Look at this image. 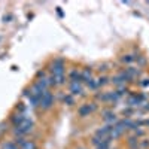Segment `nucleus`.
<instances>
[{
	"instance_id": "20e7f679",
	"label": "nucleus",
	"mask_w": 149,
	"mask_h": 149,
	"mask_svg": "<svg viewBox=\"0 0 149 149\" xmlns=\"http://www.w3.org/2000/svg\"><path fill=\"white\" fill-rule=\"evenodd\" d=\"M54 94L51 93V91H45V94L42 95V98H40V107L42 109H51L52 106H54Z\"/></svg>"
},
{
	"instance_id": "0eeeda50",
	"label": "nucleus",
	"mask_w": 149,
	"mask_h": 149,
	"mask_svg": "<svg viewBox=\"0 0 149 149\" xmlns=\"http://www.w3.org/2000/svg\"><path fill=\"white\" fill-rule=\"evenodd\" d=\"M27 116L24 115V113H19V112H15V113H12L10 115V118H9V121H10V124L14 127H19L21 124L24 122V119H26Z\"/></svg>"
},
{
	"instance_id": "5701e85b",
	"label": "nucleus",
	"mask_w": 149,
	"mask_h": 149,
	"mask_svg": "<svg viewBox=\"0 0 149 149\" xmlns=\"http://www.w3.org/2000/svg\"><path fill=\"white\" fill-rule=\"evenodd\" d=\"M26 104H24V103H18L17 104V112H19V113H24V115H26Z\"/></svg>"
},
{
	"instance_id": "39448f33",
	"label": "nucleus",
	"mask_w": 149,
	"mask_h": 149,
	"mask_svg": "<svg viewBox=\"0 0 149 149\" xmlns=\"http://www.w3.org/2000/svg\"><path fill=\"white\" fill-rule=\"evenodd\" d=\"M69 90H70L69 94H72L73 97H74V95H84V94H85V93H84V91H85L84 86H82V84H79V82H70Z\"/></svg>"
},
{
	"instance_id": "9d476101",
	"label": "nucleus",
	"mask_w": 149,
	"mask_h": 149,
	"mask_svg": "<svg viewBox=\"0 0 149 149\" xmlns=\"http://www.w3.org/2000/svg\"><path fill=\"white\" fill-rule=\"evenodd\" d=\"M69 79H70V82H79V84H82L84 82L82 81V72H79L78 69H72L70 73H69Z\"/></svg>"
},
{
	"instance_id": "aec40b11",
	"label": "nucleus",
	"mask_w": 149,
	"mask_h": 149,
	"mask_svg": "<svg viewBox=\"0 0 149 149\" xmlns=\"http://www.w3.org/2000/svg\"><path fill=\"white\" fill-rule=\"evenodd\" d=\"M116 93L122 97V95H125V94H128L130 93V90H128V86H125V85H122V86H118L116 88Z\"/></svg>"
},
{
	"instance_id": "9b49d317",
	"label": "nucleus",
	"mask_w": 149,
	"mask_h": 149,
	"mask_svg": "<svg viewBox=\"0 0 149 149\" xmlns=\"http://www.w3.org/2000/svg\"><path fill=\"white\" fill-rule=\"evenodd\" d=\"M91 79H94V78H93V70H91L90 67H85V69L82 70V81L86 84V82L91 81Z\"/></svg>"
},
{
	"instance_id": "a211bd4d",
	"label": "nucleus",
	"mask_w": 149,
	"mask_h": 149,
	"mask_svg": "<svg viewBox=\"0 0 149 149\" xmlns=\"http://www.w3.org/2000/svg\"><path fill=\"white\" fill-rule=\"evenodd\" d=\"M66 84V74H58L55 76V86H61Z\"/></svg>"
},
{
	"instance_id": "423d86ee",
	"label": "nucleus",
	"mask_w": 149,
	"mask_h": 149,
	"mask_svg": "<svg viewBox=\"0 0 149 149\" xmlns=\"http://www.w3.org/2000/svg\"><path fill=\"white\" fill-rule=\"evenodd\" d=\"M103 119H104L106 124H109V125H115L119 121L115 115V112H112V110H103Z\"/></svg>"
},
{
	"instance_id": "393cba45",
	"label": "nucleus",
	"mask_w": 149,
	"mask_h": 149,
	"mask_svg": "<svg viewBox=\"0 0 149 149\" xmlns=\"http://www.w3.org/2000/svg\"><path fill=\"white\" fill-rule=\"evenodd\" d=\"M131 113H133V109L131 107H127V109L122 110V115H125V116H130Z\"/></svg>"
},
{
	"instance_id": "c85d7f7f",
	"label": "nucleus",
	"mask_w": 149,
	"mask_h": 149,
	"mask_svg": "<svg viewBox=\"0 0 149 149\" xmlns=\"http://www.w3.org/2000/svg\"><path fill=\"white\" fill-rule=\"evenodd\" d=\"M78 149H84V148H78Z\"/></svg>"
},
{
	"instance_id": "ddd939ff",
	"label": "nucleus",
	"mask_w": 149,
	"mask_h": 149,
	"mask_svg": "<svg viewBox=\"0 0 149 149\" xmlns=\"http://www.w3.org/2000/svg\"><path fill=\"white\" fill-rule=\"evenodd\" d=\"M121 61H122L124 64H133L134 61H136V57L131 55V54H125V55L121 57Z\"/></svg>"
},
{
	"instance_id": "412c9836",
	"label": "nucleus",
	"mask_w": 149,
	"mask_h": 149,
	"mask_svg": "<svg viewBox=\"0 0 149 149\" xmlns=\"http://www.w3.org/2000/svg\"><path fill=\"white\" fill-rule=\"evenodd\" d=\"M139 149H149V139L139 140Z\"/></svg>"
},
{
	"instance_id": "2eb2a0df",
	"label": "nucleus",
	"mask_w": 149,
	"mask_h": 149,
	"mask_svg": "<svg viewBox=\"0 0 149 149\" xmlns=\"http://www.w3.org/2000/svg\"><path fill=\"white\" fill-rule=\"evenodd\" d=\"M109 82H110V79H109L107 76H104V74L97 79V85H98V88H102V86H106Z\"/></svg>"
},
{
	"instance_id": "f8f14e48",
	"label": "nucleus",
	"mask_w": 149,
	"mask_h": 149,
	"mask_svg": "<svg viewBox=\"0 0 149 149\" xmlns=\"http://www.w3.org/2000/svg\"><path fill=\"white\" fill-rule=\"evenodd\" d=\"M139 140H140V139H137L134 134H133V136H130L128 140H127V143H128L130 149H139Z\"/></svg>"
},
{
	"instance_id": "cd10ccee",
	"label": "nucleus",
	"mask_w": 149,
	"mask_h": 149,
	"mask_svg": "<svg viewBox=\"0 0 149 149\" xmlns=\"http://www.w3.org/2000/svg\"><path fill=\"white\" fill-rule=\"evenodd\" d=\"M57 12H58L60 17H63V10H61V8H57Z\"/></svg>"
},
{
	"instance_id": "4be33fe9",
	"label": "nucleus",
	"mask_w": 149,
	"mask_h": 149,
	"mask_svg": "<svg viewBox=\"0 0 149 149\" xmlns=\"http://www.w3.org/2000/svg\"><path fill=\"white\" fill-rule=\"evenodd\" d=\"M86 86H88L90 90H97V88H98V85H97V81H95V79L88 81V82H86Z\"/></svg>"
},
{
	"instance_id": "f257e3e1",
	"label": "nucleus",
	"mask_w": 149,
	"mask_h": 149,
	"mask_svg": "<svg viewBox=\"0 0 149 149\" xmlns=\"http://www.w3.org/2000/svg\"><path fill=\"white\" fill-rule=\"evenodd\" d=\"M51 74L58 76V74H66V63L63 58H55L51 64Z\"/></svg>"
},
{
	"instance_id": "f03ea898",
	"label": "nucleus",
	"mask_w": 149,
	"mask_h": 149,
	"mask_svg": "<svg viewBox=\"0 0 149 149\" xmlns=\"http://www.w3.org/2000/svg\"><path fill=\"white\" fill-rule=\"evenodd\" d=\"M95 109H97V103H95V102L85 103V104L79 106V109H78V115H79L81 118H86V116H90Z\"/></svg>"
},
{
	"instance_id": "a878e982",
	"label": "nucleus",
	"mask_w": 149,
	"mask_h": 149,
	"mask_svg": "<svg viewBox=\"0 0 149 149\" xmlns=\"http://www.w3.org/2000/svg\"><path fill=\"white\" fill-rule=\"evenodd\" d=\"M10 19H12V15H5L3 17V21L5 22H10Z\"/></svg>"
},
{
	"instance_id": "b1692460",
	"label": "nucleus",
	"mask_w": 149,
	"mask_h": 149,
	"mask_svg": "<svg viewBox=\"0 0 149 149\" xmlns=\"http://www.w3.org/2000/svg\"><path fill=\"white\" fill-rule=\"evenodd\" d=\"M109 66H110L109 63H103V64H100V66H98V72L102 73V72H106V70H109Z\"/></svg>"
},
{
	"instance_id": "1a4fd4ad",
	"label": "nucleus",
	"mask_w": 149,
	"mask_h": 149,
	"mask_svg": "<svg viewBox=\"0 0 149 149\" xmlns=\"http://www.w3.org/2000/svg\"><path fill=\"white\" fill-rule=\"evenodd\" d=\"M125 73L128 74V78H130V81H133V79H136V78H139L140 76V69L139 67H133V66H127L125 69Z\"/></svg>"
},
{
	"instance_id": "bb28decb",
	"label": "nucleus",
	"mask_w": 149,
	"mask_h": 149,
	"mask_svg": "<svg viewBox=\"0 0 149 149\" xmlns=\"http://www.w3.org/2000/svg\"><path fill=\"white\" fill-rule=\"evenodd\" d=\"M140 85H142V86H148V85H149V79H143V81L140 82Z\"/></svg>"
},
{
	"instance_id": "6ab92c4d",
	"label": "nucleus",
	"mask_w": 149,
	"mask_h": 149,
	"mask_svg": "<svg viewBox=\"0 0 149 149\" xmlns=\"http://www.w3.org/2000/svg\"><path fill=\"white\" fill-rule=\"evenodd\" d=\"M2 149H19L17 145H15V142H5L3 145H2Z\"/></svg>"
},
{
	"instance_id": "4468645a",
	"label": "nucleus",
	"mask_w": 149,
	"mask_h": 149,
	"mask_svg": "<svg viewBox=\"0 0 149 149\" xmlns=\"http://www.w3.org/2000/svg\"><path fill=\"white\" fill-rule=\"evenodd\" d=\"M19 149H37V145L34 140H26L22 146H19Z\"/></svg>"
},
{
	"instance_id": "6e6552de",
	"label": "nucleus",
	"mask_w": 149,
	"mask_h": 149,
	"mask_svg": "<svg viewBox=\"0 0 149 149\" xmlns=\"http://www.w3.org/2000/svg\"><path fill=\"white\" fill-rule=\"evenodd\" d=\"M18 128H21L26 134H30L31 131H33V128H34V122H33V119H30V118H26L24 119V122L21 124V125L18 127Z\"/></svg>"
},
{
	"instance_id": "f3484780",
	"label": "nucleus",
	"mask_w": 149,
	"mask_h": 149,
	"mask_svg": "<svg viewBox=\"0 0 149 149\" xmlns=\"http://www.w3.org/2000/svg\"><path fill=\"white\" fill-rule=\"evenodd\" d=\"M12 134H14V137H26V133H24L21 128H18V127H14L12 128Z\"/></svg>"
},
{
	"instance_id": "7ed1b4c3",
	"label": "nucleus",
	"mask_w": 149,
	"mask_h": 149,
	"mask_svg": "<svg viewBox=\"0 0 149 149\" xmlns=\"http://www.w3.org/2000/svg\"><path fill=\"white\" fill-rule=\"evenodd\" d=\"M110 82L113 84V85H116V86H122V85H125L127 82H131V81L128 78V74L125 73V70H121L119 73L115 74V76H112Z\"/></svg>"
},
{
	"instance_id": "dca6fc26",
	"label": "nucleus",
	"mask_w": 149,
	"mask_h": 149,
	"mask_svg": "<svg viewBox=\"0 0 149 149\" xmlns=\"http://www.w3.org/2000/svg\"><path fill=\"white\" fill-rule=\"evenodd\" d=\"M63 103L67 104V106H73V104H74V97H73L72 94H66V95L63 97Z\"/></svg>"
}]
</instances>
